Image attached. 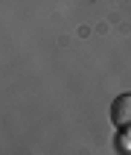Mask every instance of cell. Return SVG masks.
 I'll use <instances>...</instances> for the list:
<instances>
[{
  "instance_id": "2",
  "label": "cell",
  "mask_w": 131,
  "mask_h": 155,
  "mask_svg": "<svg viewBox=\"0 0 131 155\" xmlns=\"http://www.w3.org/2000/svg\"><path fill=\"white\" fill-rule=\"evenodd\" d=\"M117 152L131 155V129H117Z\"/></svg>"
},
{
  "instance_id": "1",
  "label": "cell",
  "mask_w": 131,
  "mask_h": 155,
  "mask_svg": "<svg viewBox=\"0 0 131 155\" xmlns=\"http://www.w3.org/2000/svg\"><path fill=\"white\" fill-rule=\"evenodd\" d=\"M111 120L117 129H131V94H120L111 103Z\"/></svg>"
}]
</instances>
